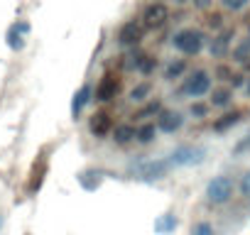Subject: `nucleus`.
I'll use <instances>...</instances> for the list:
<instances>
[{"label":"nucleus","instance_id":"f257e3e1","mask_svg":"<svg viewBox=\"0 0 250 235\" xmlns=\"http://www.w3.org/2000/svg\"><path fill=\"white\" fill-rule=\"evenodd\" d=\"M206 42H208V37H206V32L199 30V27H179V30H174V35L169 37L172 49H174L177 54L187 57V59L204 54V52H206Z\"/></svg>","mask_w":250,"mask_h":235},{"label":"nucleus","instance_id":"f03ea898","mask_svg":"<svg viewBox=\"0 0 250 235\" xmlns=\"http://www.w3.org/2000/svg\"><path fill=\"white\" fill-rule=\"evenodd\" d=\"M128 172L138 181L155 184V181H162V179H167L172 174V164H169L167 157H143V159L130 162Z\"/></svg>","mask_w":250,"mask_h":235},{"label":"nucleus","instance_id":"7ed1b4c3","mask_svg":"<svg viewBox=\"0 0 250 235\" xmlns=\"http://www.w3.org/2000/svg\"><path fill=\"white\" fill-rule=\"evenodd\" d=\"M235 196V179L230 174H216L204 186V201L211 208H223Z\"/></svg>","mask_w":250,"mask_h":235},{"label":"nucleus","instance_id":"20e7f679","mask_svg":"<svg viewBox=\"0 0 250 235\" xmlns=\"http://www.w3.org/2000/svg\"><path fill=\"white\" fill-rule=\"evenodd\" d=\"M213 86V76L208 69L199 66V69H189L182 78H179V96L194 100V98H206L208 91Z\"/></svg>","mask_w":250,"mask_h":235},{"label":"nucleus","instance_id":"39448f33","mask_svg":"<svg viewBox=\"0 0 250 235\" xmlns=\"http://www.w3.org/2000/svg\"><path fill=\"white\" fill-rule=\"evenodd\" d=\"M206 155H208L206 147L184 142V145H177V147L167 155V159H169L172 169H187V167H199V164H204V162H206Z\"/></svg>","mask_w":250,"mask_h":235},{"label":"nucleus","instance_id":"423d86ee","mask_svg":"<svg viewBox=\"0 0 250 235\" xmlns=\"http://www.w3.org/2000/svg\"><path fill=\"white\" fill-rule=\"evenodd\" d=\"M123 69H125V71H135V74L143 76V78H150V76L160 69V59H157L155 54H147V52L133 47L130 54L123 57Z\"/></svg>","mask_w":250,"mask_h":235},{"label":"nucleus","instance_id":"0eeeda50","mask_svg":"<svg viewBox=\"0 0 250 235\" xmlns=\"http://www.w3.org/2000/svg\"><path fill=\"white\" fill-rule=\"evenodd\" d=\"M123 93V78L118 71H105L93 86V103L108 105Z\"/></svg>","mask_w":250,"mask_h":235},{"label":"nucleus","instance_id":"6e6552de","mask_svg":"<svg viewBox=\"0 0 250 235\" xmlns=\"http://www.w3.org/2000/svg\"><path fill=\"white\" fill-rule=\"evenodd\" d=\"M143 37H145V25L140 22V20H125L118 30H115V44L118 47H123V49H133V47H138L140 42H143Z\"/></svg>","mask_w":250,"mask_h":235},{"label":"nucleus","instance_id":"1a4fd4ad","mask_svg":"<svg viewBox=\"0 0 250 235\" xmlns=\"http://www.w3.org/2000/svg\"><path fill=\"white\" fill-rule=\"evenodd\" d=\"M155 125L162 135H177L184 130L187 125V115L177 108H162L157 115H155Z\"/></svg>","mask_w":250,"mask_h":235},{"label":"nucleus","instance_id":"9d476101","mask_svg":"<svg viewBox=\"0 0 250 235\" xmlns=\"http://www.w3.org/2000/svg\"><path fill=\"white\" fill-rule=\"evenodd\" d=\"M113 125H115L113 113H110L108 108H101V110H96V113H91V115H88L86 130H88V135H91L93 140H108V135H110Z\"/></svg>","mask_w":250,"mask_h":235},{"label":"nucleus","instance_id":"9b49d317","mask_svg":"<svg viewBox=\"0 0 250 235\" xmlns=\"http://www.w3.org/2000/svg\"><path fill=\"white\" fill-rule=\"evenodd\" d=\"M167 20H169V5L162 3V0H152L143 8L140 22L145 25V30H160L167 25Z\"/></svg>","mask_w":250,"mask_h":235},{"label":"nucleus","instance_id":"f8f14e48","mask_svg":"<svg viewBox=\"0 0 250 235\" xmlns=\"http://www.w3.org/2000/svg\"><path fill=\"white\" fill-rule=\"evenodd\" d=\"M235 42V30L233 27H221L208 42H206V52L213 59H226L230 54V47Z\"/></svg>","mask_w":250,"mask_h":235},{"label":"nucleus","instance_id":"ddd939ff","mask_svg":"<svg viewBox=\"0 0 250 235\" xmlns=\"http://www.w3.org/2000/svg\"><path fill=\"white\" fill-rule=\"evenodd\" d=\"M189 71V59L187 57H172V59H167L165 64H162V69H160V74H162V81H167V83H174V81H179L184 74Z\"/></svg>","mask_w":250,"mask_h":235},{"label":"nucleus","instance_id":"4468645a","mask_svg":"<svg viewBox=\"0 0 250 235\" xmlns=\"http://www.w3.org/2000/svg\"><path fill=\"white\" fill-rule=\"evenodd\" d=\"M208 105L211 108H216V110H226V108H230L233 105V100H235V91L228 86V83H221V86H211V91H208Z\"/></svg>","mask_w":250,"mask_h":235},{"label":"nucleus","instance_id":"2eb2a0df","mask_svg":"<svg viewBox=\"0 0 250 235\" xmlns=\"http://www.w3.org/2000/svg\"><path fill=\"white\" fill-rule=\"evenodd\" d=\"M47 172H49V162H47V157L40 155L32 162V169H30V176H27V194H37L42 189V184L47 179Z\"/></svg>","mask_w":250,"mask_h":235},{"label":"nucleus","instance_id":"dca6fc26","mask_svg":"<svg viewBox=\"0 0 250 235\" xmlns=\"http://www.w3.org/2000/svg\"><path fill=\"white\" fill-rule=\"evenodd\" d=\"M108 137L113 140L115 147H128V145H133V142H135V123H133V120L115 123Z\"/></svg>","mask_w":250,"mask_h":235},{"label":"nucleus","instance_id":"f3484780","mask_svg":"<svg viewBox=\"0 0 250 235\" xmlns=\"http://www.w3.org/2000/svg\"><path fill=\"white\" fill-rule=\"evenodd\" d=\"M91 103H93V83L86 81V83L74 93V98H71V118H74V120H79L81 113H83Z\"/></svg>","mask_w":250,"mask_h":235},{"label":"nucleus","instance_id":"a211bd4d","mask_svg":"<svg viewBox=\"0 0 250 235\" xmlns=\"http://www.w3.org/2000/svg\"><path fill=\"white\" fill-rule=\"evenodd\" d=\"M243 120V110H223L218 118H213V123H211V130L216 133V135H223V133H228V130H233L238 123Z\"/></svg>","mask_w":250,"mask_h":235},{"label":"nucleus","instance_id":"6ab92c4d","mask_svg":"<svg viewBox=\"0 0 250 235\" xmlns=\"http://www.w3.org/2000/svg\"><path fill=\"white\" fill-rule=\"evenodd\" d=\"M157 135H160V130H157L155 120H140V123L135 125V145H140V147L155 145Z\"/></svg>","mask_w":250,"mask_h":235},{"label":"nucleus","instance_id":"aec40b11","mask_svg":"<svg viewBox=\"0 0 250 235\" xmlns=\"http://www.w3.org/2000/svg\"><path fill=\"white\" fill-rule=\"evenodd\" d=\"M162 108H165L162 98H152V96H150L145 103L138 105V110H135V115H133V123H140V120H155V115H157Z\"/></svg>","mask_w":250,"mask_h":235},{"label":"nucleus","instance_id":"412c9836","mask_svg":"<svg viewBox=\"0 0 250 235\" xmlns=\"http://www.w3.org/2000/svg\"><path fill=\"white\" fill-rule=\"evenodd\" d=\"M152 91H155V83H152L150 78L135 81V83L128 88V100H130L133 105H140V103H145V100L152 96Z\"/></svg>","mask_w":250,"mask_h":235},{"label":"nucleus","instance_id":"4be33fe9","mask_svg":"<svg viewBox=\"0 0 250 235\" xmlns=\"http://www.w3.org/2000/svg\"><path fill=\"white\" fill-rule=\"evenodd\" d=\"M208 113H211V105L204 98H194L189 103V110H187V115L194 118V120H204V118H208Z\"/></svg>","mask_w":250,"mask_h":235},{"label":"nucleus","instance_id":"5701e85b","mask_svg":"<svg viewBox=\"0 0 250 235\" xmlns=\"http://www.w3.org/2000/svg\"><path fill=\"white\" fill-rule=\"evenodd\" d=\"M174 228H177V215H174L172 211L162 213V215L155 220V233H160V235H167V233H172Z\"/></svg>","mask_w":250,"mask_h":235},{"label":"nucleus","instance_id":"b1692460","mask_svg":"<svg viewBox=\"0 0 250 235\" xmlns=\"http://www.w3.org/2000/svg\"><path fill=\"white\" fill-rule=\"evenodd\" d=\"M230 57H233V61H248L250 59V37H243V39L233 42Z\"/></svg>","mask_w":250,"mask_h":235},{"label":"nucleus","instance_id":"393cba45","mask_svg":"<svg viewBox=\"0 0 250 235\" xmlns=\"http://www.w3.org/2000/svg\"><path fill=\"white\" fill-rule=\"evenodd\" d=\"M5 39H8V47H10L13 52H22V49H25V35H22V32H18V30H15V25L8 30Z\"/></svg>","mask_w":250,"mask_h":235},{"label":"nucleus","instance_id":"a878e982","mask_svg":"<svg viewBox=\"0 0 250 235\" xmlns=\"http://www.w3.org/2000/svg\"><path fill=\"white\" fill-rule=\"evenodd\" d=\"M235 189H238L240 198H243L245 203H250V169H245V172L240 174V179H238Z\"/></svg>","mask_w":250,"mask_h":235},{"label":"nucleus","instance_id":"bb28decb","mask_svg":"<svg viewBox=\"0 0 250 235\" xmlns=\"http://www.w3.org/2000/svg\"><path fill=\"white\" fill-rule=\"evenodd\" d=\"M189 235H216V225H213L211 220L201 218V220H196V223L191 225V233H189Z\"/></svg>","mask_w":250,"mask_h":235},{"label":"nucleus","instance_id":"cd10ccee","mask_svg":"<svg viewBox=\"0 0 250 235\" xmlns=\"http://www.w3.org/2000/svg\"><path fill=\"white\" fill-rule=\"evenodd\" d=\"M218 5H221L226 13H243V10L250 5V0H218Z\"/></svg>","mask_w":250,"mask_h":235},{"label":"nucleus","instance_id":"c85d7f7f","mask_svg":"<svg viewBox=\"0 0 250 235\" xmlns=\"http://www.w3.org/2000/svg\"><path fill=\"white\" fill-rule=\"evenodd\" d=\"M213 78H218V81H230V76H233V69L228 66V64H223L221 59H218V64H216V69H213V74H211Z\"/></svg>","mask_w":250,"mask_h":235},{"label":"nucleus","instance_id":"c756f323","mask_svg":"<svg viewBox=\"0 0 250 235\" xmlns=\"http://www.w3.org/2000/svg\"><path fill=\"white\" fill-rule=\"evenodd\" d=\"M230 155H233V157H243V155H250V133H248L245 137H240V140H238V142L233 145Z\"/></svg>","mask_w":250,"mask_h":235},{"label":"nucleus","instance_id":"7c9ffc66","mask_svg":"<svg viewBox=\"0 0 250 235\" xmlns=\"http://www.w3.org/2000/svg\"><path fill=\"white\" fill-rule=\"evenodd\" d=\"M191 3L199 8V10H208L211 8V3H213V0H191Z\"/></svg>","mask_w":250,"mask_h":235},{"label":"nucleus","instance_id":"2f4dec72","mask_svg":"<svg viewBox=\"0 0 250 235\" xmlns=\"http://www.w3.org/2000/svg\"><path fill=\"white\" fill-rule=\"evenodd\" d=\"M208 25H211V27H216V30H221V27H223L221 15H211V18H208Z\"/></svg>","mask_w":250,"mask_h":235},{"label":"nucleus","instance_id":"473e14b6","mask_svg":"<svg viewBox=\"0 0 250 235\" xmlns=\"http://www.w3.org/2000/svg\"><path fill=\"white\" fill-rule=\"evenodd\" d=\"M15 30L22 32V35H27V32H30V25H27V22H15Z\"/></svg>","mask_w":250,"mask_h":235},{"label":"nucleus","instance_id":"72a5a7b5","mask_svg":"<svg viewBox=\"0 0 250 235\" xmlns=\"http://www.w3.org/2000/svg\"><path fill=\"white\" fill-rule=\"evenodd\" d=\"M25 235H30V233H25Z\"/></svg>","mask_w":250,"mask_h":235}]
</instances>
